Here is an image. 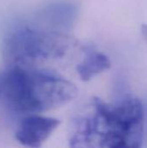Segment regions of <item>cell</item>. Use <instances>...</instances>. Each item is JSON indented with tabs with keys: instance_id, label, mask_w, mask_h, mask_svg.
I'll return each instance as SVG.
<instances>
[{
	"instance_id": "cell-1",
	"label": "cell",
	"mask_w": 147,
	"mask_h": 148,
	"mask_svg": "<svg viewBox=\"0 0 147 148\" xmlns=\"http://www.w3.org/2000/svg\"><path fill=\"white\" fill-rule=\"evenodd\" d=\"M94 113L77 119L71 147L97 142L101 147H140L144 139V108L139 98L126 95L110 104L93 99Z\"/></svg>"
},
{
	"instance_id": "cell-2",
	"label": "cell",
	"mask_w": 147,
	"mask_h": 148,
	"mask_svg": "<svg viewBox=\"0 0 147 148\" xmlns=\"http://www.w3.org/2000/svg\"><path fill=\"white\" fill-rule=\"evenodd\" d=\"M76 95L74 83L50 70L15 66L0 75V100L22 117L55 109Z\"/></svg>"
},
{
	"instance_id": "cell-3",
	"label": "cell",
	"mask_w": 147,
	"mask_h": 148,
	"mask_svg": "<svg viewBox=\"0 0 147 148\" xmlns=\"http://www.w3.org/2000/svg\"><path fill=\"white\" fill-rule=\"evenodd\" d=\"M76 44V40L65 34L25 27L7 36L3 51L11 67L38 69V65L62 59Z\"/></svg>"
},
{
	"instance_id": "cell-4",
	"label": "cell",
	"mask_w": 147,
	"mask_h": 148,
	"mask_svg": "<svg viewBox=\"0 0 147 148\" xmlns=\"http://www.w3.org/2000/svg\"><path fill=\"white\" fill-rule=\"evenodd\" d=\"M60 121L39 114L22 117L15 132V138L21 145L39 147L58 127Z\"/></svg>"
},
{
	"instance_id": "cell-5",
	"label": "cell",
	"mask_w": 147,
	"mask_h": 148,
	"mask_svg": "<svg viewBox=\"0 0 147 148\" xmlns=\"http://www.w3.org/2000/svg\"><path fill=\"white\" fill-rule=\"evenodd\" d=\"M83 52L85 56L76 66V71L82 81H89L94 75L110 68L111 62L108 57L97 51L94 47L83 46Z\"/></svg>"
},
{
	"instance_id": "cell-6",
	"label": "cell",
	"mask_w": 147,
	"mask_h": 148,
	"mask_svg": "<svg viewBox=\"0 0 147 148\" xmlns=\"http://www.w3.org/2000/svg\"><path fill=\"white\" fill-rule=\"evenodd\" d=\"M146 29H143V32L145 33V36H147V25H144Z\"/></svg>"
}]
</instances>
